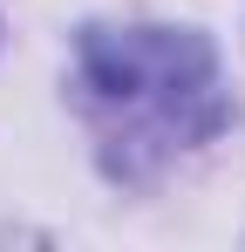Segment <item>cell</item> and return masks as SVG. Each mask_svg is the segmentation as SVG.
Masks as SVG:
<instances>
[{"instance_id":"1","label":"cell","mask_w":245,"mask_h":252,"mask_svg":"<svg viewBox=\"0 0 245 252\" xmlns=\"http://www.w3.org/2000/svg\"><path fill=\"white\" fill-rule=\"evenodd\" d=\"M82 89L122 170H150L225 123L218 62L177 28H95L82 41Z\"/></svg>"}]
</instances>
